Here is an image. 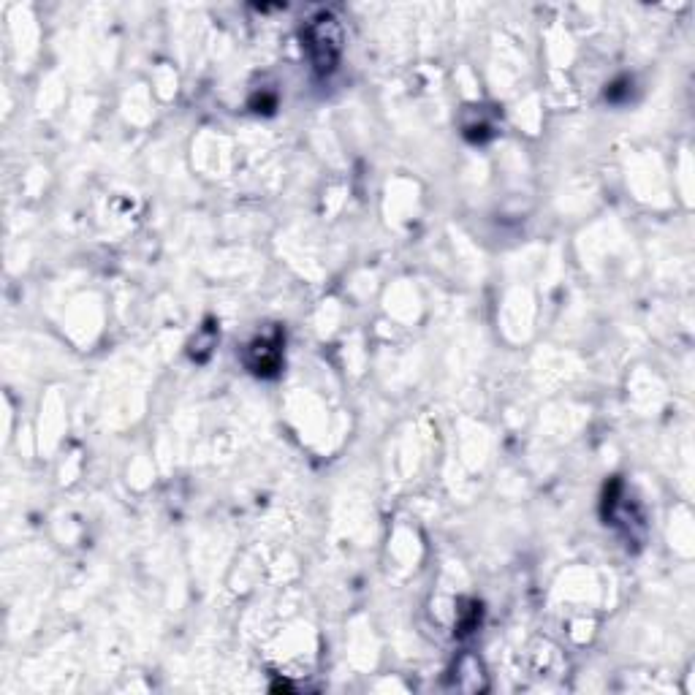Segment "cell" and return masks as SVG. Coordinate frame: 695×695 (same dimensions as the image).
Here are the masks:
<instances>
[{
  "label": "cell",
  "instance_id": "obj_4",
  "mask_svg": "<svg viewBox=\"0 0 695 695\" xmlns=\"http://www.w3.org/2000/svg\"><path fill=\"white\" fill-rule=\"evenodd\" d=\"M218 326L212 324V321H207V324L201 326L199 332H196V337L191 340V359L193 362H207L210 359L212 348L218 345Z\"/></svg>",
  "mask_w": 695,
  "mask_h": 695
},
{
  "label": "cell",
  "instance_id": "obj_1",
  "mask_svg": "<svg viewBox=\"0 0 695 695\" xmlns=\"http://www.w3.org/2000/svg\"><path fill=\"white\" fill-rule=\"evenodd\" d=\"M302 41H305L307 58L313 63L318 74H332L337 60L343 55V25L334 17L332 11H318L315 17H310L302 30Z\"/></svg>",
  "mask_w": 695,
  "mask_h": 695
},
{
  "label": "cell",
  "instance_id": "obj_2",
  "mask_svg": "<svg viewBox=\"0 0 695 695\" xmlns=\"http://www.w3.org/2000/svg\"><path fill=\"white\" fill-rule=\"evenodd\" d=\"M245 364L258 378H275L283 367V332L272 329L253 337L245 348Z\"/></svg>",
  "mask_w": 695,
  "mask_h": 695
},
{
  "label": "cell",
  "instance_id": "obj_3",
  "mask_svg": "<svg viewBox=\"0 0 695 695\" xmlns=\"http://www.w3.org/2000/svg\"><path fill=\"white\" fill-rule=\"evenodd\" d=\"M451 682L457 690H465V693H481L486 690V674L481 660L473 655H462L454 666V674H451Z\"/></svg>",
  "mask_w": 695,
  "mask_h": 695
}]
</instances>
